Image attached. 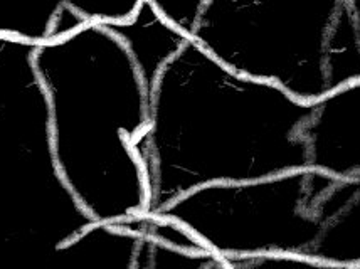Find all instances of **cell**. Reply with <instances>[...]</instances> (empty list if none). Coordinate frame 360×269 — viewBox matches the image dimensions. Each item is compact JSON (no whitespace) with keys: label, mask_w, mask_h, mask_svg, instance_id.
Wrapping results in <instances>:
<instances>
[{"label":"cell","mask_w":360,"mask_h":269,"mask_svg":"<svg viewBox=\"0 0 360 269\" xmlns=\"http://www.w3.org/2000/svg\"><path fill=\"white\" fill-rule=\"evenodd\" d=\"M315 106L236 74L188 41L152 89V214L202 187L308 169L300 131Z\"/></svg>","instance_id":"6da1fadb"},{"label":"cell","mask_w":360,"mask_h":269,"mask_svg":"<svg viewBox=\"0 0 360 269\" xmlns=\"http://www.w3.org/2000/svg\"><path fill=\"white\" fill-rule=\"evenodd\" d=\"M56 172L93 222L152 214V89L115 32L86 24L37 46Z\"/></svg>","instance_id":"7a4b0ae2"},{"label":"cell","mask_w":360,"mask_h":269,"mask_svg":"<svg viewBox=\"0 0 360 269\" xmlns=\"http://www.w3.org/2000/svg\"><path fill=\"white\" fill-rule=\"evenodd\" d=\"M192 41L236 74L305 105L360 81L349 0H204Z\"/></svg>","instance_id":"3957f363"},{"label":"cell","mask_w":360,"mask_h":269,"mask_svg":"<svg viewBox=\"0 0 360 269\" xmlns=\"http://www.w3.org/2000/svg\"><path fill=\"white\" fill-rule=\"evenodd\" d=\"M337 182L305 169L264 181L217 183L188 192L152 216L174 221L226 261L303 258L320 237V204Z\"/></svg>","instance_id":"277c9868"},{"label":"cell","mask_w":360,"mask_h":269,"mask_svg":"<svg viewBox=\"0 0 360 269\" xmlns=\"http://www.w3.org/2000/svg\"><path fill=\"white\" fill-rule=\"evenodd\" d=\"M300 135L308 143V169L360 181V81L319 101Z\"/></svg>","instance_id":"5b68a950"},{"label":"cell","mask_w":360,"mask_h":269,"mask_svg":"<svg viewBox=\"0 0 360 269\" xmlns=\"http://www.w3.org/2000/svg\"><path fill=\"white\" fill-rule=\"evenodd\" d=\"M105 27L125 44L150 89L155 86L162 70L192 41L158 14L152 0H141L139 11L128 22Z\"/></svg>","instance_id":"8992f818"},{"label":"cell","mask_w":360,"mask_h":269,"mask_svg":"<svg viewBox=\"0 0 360 269\" xmlns=\"http://www.w3.org/2000/svg\"><path fill=\"white\" fill-rule=\"evenodd\" d=\"M303 258L335 266H360V181L337 183L332 214Z\"/></svg>","instance_id":"52a82bcc"},{"label":"cell","mask_w":360,"mask_h":269,"mask_svg":"<svg viewBox=\"0 0 360 269\" xmlns=\"http://www.w3.org/2000/svg\"><path fill=\"white\" fill-rule=\"evenodd\" d=\"M153 6L170 25H174L177 31L186 34L188 39H192L195 31L197 20L202 12L204 0H170V2H160L152 0Z\"/></svg>","instance_id":"ba28073f"},{"label":"cell","mask_w":360,"mask_h":269,"mask_svg":"<svg viewBox=\"0 0 360 269\" xmlns=\"http://www.w3.org/2000/svg\"><path fill=\"white\" fill-rule=\"evenodd\" d=\"M349 4H350V8H352L355 27H357L359 41H360V0H349Z\"/></svg>","instance_id":"9c48e42d"}]
</instances>
